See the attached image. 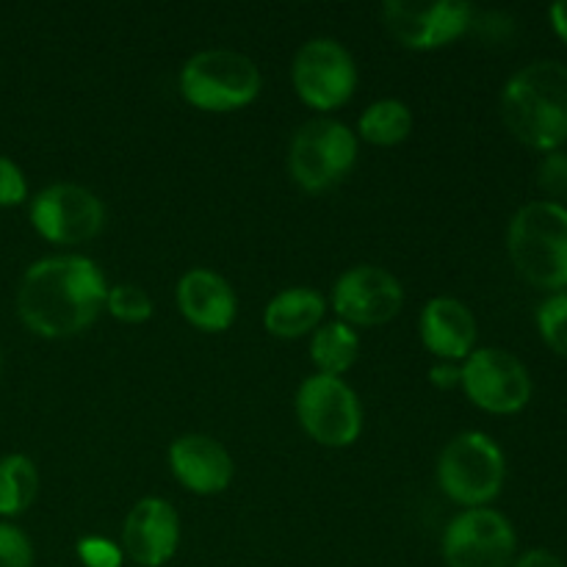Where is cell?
<instances>
[{
    "instance_id": "6da1fadb",
    "label": "cell",
    "mask_w": 567,
    "mask_h": 567,
    "mask_svg": "<svg viewBox=\"0 0 567 567\" xmlns=\"http://www.w3.org/2000/svg\"><path fill=\"white\" fill-rule=\"evenodd\" d=\"M105 277L83 255H53L28 266L17 288V316L39 338H75L105 308Z\"/></svg>"
},
{
    "instance_id": "7a4b0ae2",
    "label": "cell",
    "mask_w": 567,
    "mask_h": 567,
    "mask_svg": "<svg viewBox=\"0 0 567 567\" xmlns=\"http://www.w3.org/2000/svg\"><path fill=\"white\" fill-rule=\"evenodd\" d=\"M502 120L526 147L554 153L567 142V64L537 59L502 92Z\"/></svg>"
},
{
    "instance_id": "3957f363",
    "label": "cell",
    "mask_w": 567,
    "mask_h": 567,
    "mask_svg": "<svg viewBox=\"0 0 567 567\" xmlns=\"http://www.w3.org/2000/svg\"><path fill=\"white\" fill-rule=\"evenodd\" d=\"M509 260L526 282L548 291L567 288V208L535 199L515 210L507 230Z\"/></svg>"
},
{
    "instance_id": "277c9868",
    "label": "cell",
    "mask_w": 567,
    "mask_h": 567,
    "mask_svg": "<svg viewBox=\"0 0 567 567\" xmlns=\"http://www.w3.org/2000/svg\"><path fill=\"white\" fill-rule=\"evenodd\" d=\"M264 86L260 66L238 50H203L181 70V92L199 111H238L255 103Z\"/></svg>"
},
{
    "instance_id": "5b68a950",
    "label": "cell",
    "mask_w": 567,
    "mask_h": 567,
    "mask_svg": "<svg viewBox=\"0 0 567 567\" xmlns=\"http://www.w3.org/2000/svg\"><path fill=\"white\" fill-rule=\"evenodd\" d=\"M507 460L485 432H460L437 457V482L454 504L465 509L487 507L502 493Z\"/></svg>"
},
{
    "instance_id": "8992f818",
    "label": "cell",
    "mask_w": 567,
    "mask_h": 567,
    "mask_svg": "<svg viewBox=\"0 0 567 567\" xmlns=\"http://www.w3.org/2000/svg\"><path fill=\"white\" fill-rule=\"evenodd\" d=\"M358 161V136L343 122L319 116L299 125L288 150V169L302 192L319 194L341 183Z\"/></svg>"
},
{
    "instance_id": "52a82bcc",
    "label": "cell",
    "mask_w": 567,
    "mask_h": 567,
    "mask_svg": "<svg viewBox=\"0 0 567 567\" xmlns=\"http://www.w3.org/2000/svg\"><path fill=\"white\" fill-rule=\"evenodd\" d=\"M297 419L319 446L347 449L363 432L360 399L341 377L313 374L297 391Z\"/></svg>"
},
{
    "instance_id": "ba28073f",
    "label": "cell",
    "mask_w": 567,
    "mask_h": 567,
    "mask_svg": "<svg viewBox=\"0 0 567 567\" xmlns=\"http://www.w3.org/2000/svg\"><path fill=\"white\" fill-rule=\"evenodd\" d=\"M291 81L305 105L316 111H336L352 100L358 89V66L341 42L319 37L297 50Z\"/></svg>"
},
{
    "instance_id": "9c48e42d",
    "label": "cell",
    "mask_w": 567,
    "mask_h": 567,
    "mask_svg": "<svg viewBox=\"0 0 567 567\" xmlns=\"http://www.w3.org/2000/svg\"><path fill=\"white\" fill-rule=\"evenodd\" d=\"M463 380L460 388L480 410L493 415H513L529 404L532 377L529 369L513 352L498 347L474 349L460 363Z\"/></svg>"
},
{
    "instance_id": "30bf717a",
    "label": "cell",
    "mask_w": 567,
    "mask_h": 567,
    "mask_svg": "<svg viewBox=\"0 0 567 567\" xmlns=\"http://www.w3.org/2000/svg\"><path fill=\"white\" fill-rule=\"evenodd\" d=\"M515 551L518 535L496 509H463L443 532L446 567H513Z\"/></svg>"
},
{
    "instance_id": "8fae6325",
    "label": "cell",
    "mask_w": 567,
    "mask_h": 567,
    "mask_svg": "<svg viewBox=\"0 0 567 567\" xmlns=\"http://www.w3.org/2000/svg\"><path fill=\"white\" fill-rule=\"evenodd\" d=\"M31 225L44 241L75 247L100 236L105 227V205L92 188L53 183L31 199Z\"/></svg>"
},
{
    "instance_id": "7c38bea8",
    "label": "cell",
    "mask_w": 567,
    "mask_h": 567,
    "mask_svg": "<svg viewBox=\"0 0 567 567\" xmlns=\"http://www.w3.org/2000/svg\"><path fill=\"white\" fill-rule=\"evenodd\" d=\"M388 33L408 50H437L463 37L474 22V6L463 0H388L382 6Z\"/></svg>"
},
{
    "instance_id": "4fadbf2b",
    "label": "cell",
    "mask_w": 567,
    "mask_h": 567,
    "mask_svg": "<svg viewBox=\"0 0 567 567\" xmlns=\"http://www.w3.org/2000/svg\"><path fill=\"white\" fill-rule=\"evenodd\" d=\"M404 288L382 266L360 264L343 271L332 288V310L349 327H380L399 316Z\"/></svg>"
},
{
    "instance_id": "5bb4252c",
    "label": "cell",
    "mask_w": 567,
    "mask_h": 567,
    "mask_svg": "<svg viewBox=\"0 0 567 567\" xmlns=\"http://www.w3.org/2000/svg\"><path fill=\"white\" fill-rule=\"evenodd\" d=\"M181 546V518L166 498H142L122 524V554L136 567H164Z\"/></svg>"
},
{
    "instance_id": "9a60e30c",
    "label": "cell",
    "mask_w": 567,
    "mask_h": 567,
    "mask_svg": "<svg viewBox=\"0 0 567 567\" xmlns=\"http://www.w3.org/2000/svg\"><path fill=\"white\" fill-rule=\"evenodd\" d=\"M169 468L175 480L194 496H219L236 476L230 452L216 437L199 435V432L183 435L172 443Z\"/></svg>"
},
{
    "instance_id": "2e32d148",
    "label": "cell",
    "mask_w": 567,
    "mask_h": 567,
    "mask_svg": "<svg viewBox=\"0 0 567 567\" xmlns=\"http://www.w3.org/2000/svg\"><path fill=\"white\" fill-rule=\"evenodd\" d=\"M177 308L183 319L203 332H225L236 321V291L210 269H192L177 282Z\"/></svg>"
},
{
    "instance_id": "e0dca14e",
    "label": "cell",
    "mask_w": 567,
    "mask_h": 567,
    "mask_svg": "<svg viewBox=\"0 0 567 567\" xmlns=\"http://www.w3.org/2000/svg\"><path fill=\"white\" fill-rule=\"evenodd\" d=\"M476 319L465 302L454 297H435L421 310V341L446 363H463L476 349Z\"/></svg>"
},
{
    "instance_id": "ac0fdd59",
    "label": "cell",
    "mask_w": 567,
    "mask_h": 567,
    "mask_svg": "<svg viewBox=\"0 0 567 567\" xmlns=\"http://www.w3.org/2000/svg\"><path fill=\"white\" fill-rule=\"evenodd\" d=\"M327 316V299L316 288H288L280 291L264 310V327L275 338H293L313 336Z\"/></svg>"
},
{
    "instance_id": "d6986e66",
    "label": "cell",
    "mask_w": 567,
    "mask_h": 567,
    "mask_svg": "<svg viewBox=\"0 0 567 567\" xmlns=\"http://www.w3.org/2000/svg\"><path fill=\"white\" fill-rule=\"evenodd\" d=\"M360 354V338L354 327L343 321H324L319 330L310 336V360L319 371L316 374L343 377L354 365Z\"/></svg>"
},
{
    "instance_id": "ffe728a7",
    "label": "cell",
    "mask_w": 567,
    "mask_h": 567,
    "mask_svg": "<svg viewBox=\"0 0 567 567\" xmlns=\"http://www.w3.org/2000/svg\"><path fill=\"white\" fill-rule=\"evenodd\" d=\"M358 133L374 147H396L413 133V111L402 100H377L360 114Z\"/></svg>"
},
{
    "instance_id": "44dd1931",
    "label": "cell",
    "mask_w": 567,
    "mask_h": 567,
    "mask_svg": "<svg viewBox=\"0 0 567 567\" xmlns=\"http://www.w3.org/2000/svg\"><path fill=\"white\" fill-rule=\"evenodd\" d=\"M39 496V468L25 454H6L0 460V518H17Z\"/></svg>"
},
{
    "instance_id": "7402d4cb",
    "label": "cell",
    "mask_w": 567,
    "mask_h": 567,
    "mask_svg": "<svg viewBox=\"0 0 567 567\" xmlns=\"http://www.w3.org/2000/svg\"><path fill=\"white\" fill-rule=\"evenodd\" d=\"M105 310H109L116 321L142 324V321L153 319L155 305L142 286L120 282V286H111L109 293H105Z\"/></svg>"
},
{
    "instance_id": "603a6c76",
    "label": "cell",
    "mask_w": 567,
    "mask_h": 567,
    "mask_svg": "<svg viewBox=\"0 0 567 567\" xmlns=\"http://www.w3.org/2000/svg\"><path fill=\"white\" fill-rule=\"evenodd\" d=\"M537 330H540L543 341L554 349L557 354L567 358V293L559 291L548 297L546 302L537 308Z\"/></svg>"
},
{
    "instance_id": "cb8c5ba5",
    "label": "cell",
    "mask_w": 567,
    "mask_h": 567,
    "mask_svg": "<svg viewBox=\"0 0 567 567\" xmlns=\"http://www.w3.org/2000/svg\"><path fill=\"white\" fill-rule=\"evenodd\" d=\"M0 567H33V546L14 524H0Z\"/></svg>"
},
{
    "instance_id": "d4e9b609",
    "label": "cell",
    "mask_w": 567,
    "mask_h": 567,
    "mask_svg": "<svg viewBox=\"0 0 567 567\" xmlns=\"http://www.w3.org/2000/svg\"><path fill=\"white\" fill-rule=\"evenodd\" d=\"M537 183L548 197H554V203L567 199V153L563 150L546 153V158L540 161V169H537Z\"/></svg>"
},
{
    "instance_id": "484cf974",
    "label": "cell",
    "mask_w": 567,
    "mask_h": 567,
    "mask_svg": "<svg viewBox=\"0 0 567 567\" xmlns=\"http://www.w3.org/2000/svg\"><path fill=\"white\" fill-rule=\"evenodd\" d=\"M78 559L86 567H122L125 565V554L116 543L105 540V537H83L78 543Z\"/></svg>"
},
{
    "instance_id": "4316f807",
    "label": "cell",
    "mask_w": 567,
    "mask_h": 567,
    "mask_svg": "<svg viewBox=\"0 0 567 567\" xmlns=\"http://www.w3.org/2000/svg\"><path fill=\"white\" fill-rule=\"evenodd\" d=\"M28 199V181L20 166L0 155V208H14Z\"/></svg>"
},
{
    "instance_id": "83f0119b",
    "label": "cell",
    "mask_w": 567,
    "mask_h": 567,
    "mask_svg": "<svg viewBox=\"0 0 567 567\" xmlns=\"http://www.w3.org/2000/svg\"><path fill=\"white\" fill-rule=\"evenodd\" d=\"M460 380H463V369L460 363H446V360H437V365L430 369V382L441 391H452V388H460Z\"/></svg>"
},
{
    "instance_id": "f1b7e54d",
    "label": "cell",
    "mask_w": 567,
    "mask_h": 567,
    "mask_svg": "<svg viewBox=\"0 0 567 567\" xmlns=\"http://www.w3.org/2000/svg\"><path fill=\"white\" fill-rule=\"evenodd\" d=\"M513 567H567V565L554 551H546V548H532V551L515 557Z\"/></svg>"
},
{
    "instance_id": "f546056e",
    "label": "cell",
    "mask_w": 567,
    "mask_h": 567,
    "mask_svg": "<svg viewBox=\"0 0 567 567\" xmlns=\"http://www.w3.org/2000/svg\"><path fill=\"white\" fill-rule=\"evenodd\" d=\"M548 17H551V28L557 31V37L567 42V0H557V3L548 9Z\"/></svg>"
},
{
    "instance_id": "4dcf8cb0",
    "label": "cell",
    "mask_w": 567,
    "mask_h": 567,
    "mask_svg": "<svg viewBox=\"0 0 567 567\" xmlns=\"http://www.w3.org/2000/svg\"><path fill=\"white\" fill-rule=\"evenodd\" d=\"M0 369H3V354H0Z\"/></svg>"
}]
</instances>
